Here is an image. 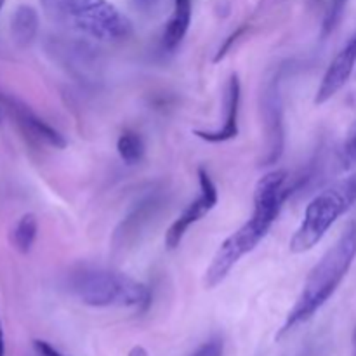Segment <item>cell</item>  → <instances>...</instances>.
I'll return each mask as SVG.
<instances>
[{"mask_svg": "<svg viewBox=\"0 0 356 356\" xmlns=\"http://www.w3.org/2000/svg\"><path fill=\"white\" fill-rule=\"evenodd\" d=\"M287 170L277 169L264 174L254 190V212L245 225L240 226L233 235L221 243L205 271L204 284L207 289L222 284L229 271L243 256L252 252L261 240L268 235L273 222L280 216L284 204L291 197Z\"/></svg>", "mask_w": 356, "mask_h": 356, "instance_id": "cell-1", "label": "cell"}, {"mask_svg": "<svg viewBox=\"0 0 356 356\" xmlns=\"http://www.w3.org/2000/svg\"><path fill=\"white\" fill-rule=\"evenodd\" d=\"M356 257V222H350L337 242L327 250L322 259L309 271L294 308L289 312L277 339L287 336L296 327L306 323L339 289Z\"/></svg>", "mask_w": 356, "mask_h": 356, "instance_id": "cell-2", "label": "cell"}, {"mask_svg": "<svg viewBox=\"0 0 356 356\" xmlns=\"http://www.w3.org/2000/svg\"><path fill=\"white\" fill-rule=\"evenodd\" d=\"M70 289L82 305L90 308H131L145 312L152 292L129 275L106 268H79L70 277Z\"/></svg>", "mask_w": 356, "mask_h": 356, "instance_id": "cell-3", "label": "cell"}, {"mask_svg": "<svg viewBox=\"0 0 356 356\" xmlns=\"http://www.w3.org/2000/svg\"><path fill=\"white\" fill-rule=\"evenodd\" d=\"M355 204L356 172L330 184L309 202L305 218L289 243L291 252L305 254L315 249L332 228L334 222L346 214Z\"/></svg>", "mask_w": 356, "mask_h": 356, "instance_id": "cell-4", "label": "cell"}, {"mask_svg": "<svg viewBox=\"0 0 356 356\" xmlns=\"http://www.w3.org/2000/svg\"><path fill=\"white\" fill-rule=\"evenodd\" d=\"M63 21L103 42L125 40L132 35L131 21L108 0H66Z\"/></svg>", "mask_w": 356, "mask_h": 356, "instance_id": "cell-5", "label": "cell"}, {"mask_svg": "<svg viewBox=\"0 0 356 356\" xmlns=\"http://www.w3.org/2000/svg\"><path fill=\"white\" fill-rule=\"evenodd\" d=\"M198 183H200V193H198V197L184 209L183 214L167 229L165 247L169 250L177 249L181 245V242H183L184 235L188 233V229L193 225H197L202 218H205L218 205V188H216L214 181H212V177L209 176V172L204 167L198 169Z\"/></svg>", "mask_w": 356, "mask_h": 356, "instance_id": "cell-6", "label": "cell"}, {"mask_svg": "<svg viewBox=\"0 0 356 356\" xmlns=\"http://www.w3.org/2000/svg\"><path fill=\"white\" fill-rule=\"evenodd\" d=\"M356 66V35L341 49L339 54L332 59V63L327 68L325 75H323L322 82H320L318 89H316V96L313 103L316 106L325 104L327 101L332 99L350 80L351 73H353Z\"/></svg>", "mask_w": 356, "mask_h": 356, "instance_id": "cell-7", "label": "cell"}, {"mask_svg": "<svg viewBox=\"0 0 356 356\" xmlns=\"http://www.w3.org/2000/svg\"><path fill=\"white\" fill-rule=\"evenodd\" d=\"M7 106H9L10 115L14 117L16 124L19 125V129L23 131V134L26 136L31 141L38 143V145L51 146V148L63 149L66 146L65 136L59 131H56L54 127L47 124L45 120H42L38 115H35L33 111L28 106H24L23 103L16 99H10L7 97L6 99Z\"/></svg>", "mask_w": 356, "mask_h": 356, "instance_id": "cell-8", "label": "cell"}, {"mask_svg": "<svg viewBox=\"0 0 356 356\" xmlns=\"http://www.w3.org/2000/svg\"><path fill=\"white\" fill-rule=\"evenodd\" d=\"M240 97H242V83L240 76L233 73L226 86L225 96V124L218 131H195L197 138L204 139L207 143H226L232 141L238 136V111H240Z\"/></svg>", "mask_w": 356, "mask_h": 356, "instance_id": "cell-9", "label": "cell"}, {"mask_svg": "<svg viewBox=\"0 0 356 356\" xmlns=\"http://www.w3.org/2000/svg\"><path fill=\"white\" fill-rule=\"evenodd\" d=\"M266 118H268V134H270V156L266 162L273 163L280 159L282 148H284V125H282V103L278 96V89L271 86L266 92Z\"/></svg>", "mask_w": 356, "mask_h": 356, "instance_id": "cell-10", "label": "cell"}, {"mask_svg": "<svg viewBox=\"0 0 356 356\" xmlns=\"http://www.w3.org/2000/svg\"><path fill=\"white\" fill-rule=\"evenodd\" d=\"M193 0H174V9L163 30V47L174 49L181 44L188 33L191 23V6Z\"/></svg>", "mask_w": 356, "mask_h": 356, "instance_id": "cell-11", "label": "cell"}, {"mask_svg": "<svg viewBox=\"0 0 356 356\" xmlns=\"http://www.w3.org/2000/svg\"><path fill=\"white\" fill-rule=\"evenodd\" d=\"M38 31V14L31 6L16 7L13 17H10V35L14 42L21 47H26L35 40Z\"/></svg>", "mask_w": 356, "mask_h": 356, "instance_id": "cell-12", "label": "cell"}, {"mask_svg": "<svg viewBox=\"0 0 356 356\" xmlns=\"http://www.w3.org/2000/svg\"><path fill=\"white\" fill-rule=\"evenodd\" d=\"M38 235V221L35 214H24L17 219L14 225L13 232H10V242H13L14 249L21 254H28L35 245V240Z\"/></svg>", "mask_w": 356, "mask_h": 356, "instance_id": "cell-13", "label": "cell"}, {"mask_svg": "<svg viewBox=\"0 0 356 356\" xmlns=\"http://www.w3.org/2000/svg\"><path fill=\"white\" fill-rule=\"evenodd\" d=\"M145 143L134 131H124L117 141V152L127 165H136L145 156Z\"/></svg>", "mask_w": 356, "mask_h": 356, "instance_id": "cell-14", "label": "cell"}, {"mask_svg": "<svg viewBox=\"0 0 356 356\" xmlns=\"http://www.w3.org/2000/svg\"><path fill=\"white\" fill-rule=\"evenodd\" d=\"M346 6L348 0H329V6H327V13L322 24L323 37H329V35L339 26L341 19H343L344 16V10H346Z\"/></svg>", "mask_w": 356, "mask_h": 356, "instance_id": "cell-15", "label": "cell"}, {"mask_svg": "<svg viewBox=\"0 0 356 356\" xmlns=\"http://www.w3.org/2000/svg\"><path fill=\"white\" fill-rule=\"evenodd\" d=\"M339 162L344 170H351L356 167V122L348 131L346 139L339 149Z\"/></svg>", "mask_w": 356, "mask_h": 356, "instance_id": "cell-16", "label": "cell"}, {"mask_svg": "<svg viewBox=\"0 0 356 356\" xmlns=\"http://www.w3.org/2000/svg\"><path fill=\"white\" fill-rule=\"evenodd\" d=\"M190 356H222V343L219 339L209 341Z\"/></svg>", "mask_w": 356, "mask_h": 356, "instance_id": "cell-17", "label": "cell"}, {"mask_svg": "<svg viewBox=\"0 0 356 356\" xmlns=\"http://www.w3.org/2000/svg\"><path fill=\"white\" fill-rule=\"evenodd\" d=\"M44 9L47 10V14H51L56 19H63V13H65L66 0H40Z\"/></svg>", "mask_w": 356, "mask_h": 356, "instance_id": "cell-18", "label": "cell"}, {"mask_svg": "<svg viewBox=\"0 0 356 356\" xmlns=\"http://www.w3.org/2000/svg\"><path fill=\"white\" fill-rule=\"evenodd\" d=\"M243 31H245V26L238 28V30H236V31H233V33L229 35V37H228V40H226L225 44H222V47H219L218 54H216V58H214V63H219V61H221V59H225V56L228 54V51H229V49H232L233 42H236V40H238V37H242V33H243Z\"/></svg>", "mask_w": 356, "mask_h": 356, "instance_id": "cell-19", "label": "cell"}, {"mask_svg": "<svg viewBox=\"0 0 356 356\" xmlns=\"http://www.w3.org/2000/svg\"><path fill=\"white\" fill-rule=\"evenodd\" d=\"M33 350L37 356H63L58 350H56V348H52L51 344L40 339L33 341Z\"/></svg>", "mask_w": 356, "mask_h": 356, "instance_id": "cell-20", "label": "cell"}, {"mask_svg": "<svg viewBox=\"0 0 356 356\" xmlns=\"http://www.w3.org/2000/svg\"><path fill=\"white\" fill-rule=\"evenodd\" d=\"M136 6V9H139L141 13H152L156 6H159V0H132Z\"/></svg>", "mask_w": 356, "mask_h": 356, "instance_id": "cell-21", "label": "cell"}, {"mask_svg": "<svg viewBox=\"0 0 356 356\" xmlns=\"http://www.w3.org/2000/svg\"><path fill=\"white\" fill-rule=\"evenodd\" d=\"M129 356H149V355L143 346H134L131 351H129Z\"/></svg>", "mask_w": 356, "mask_h": 356, "instance_id": "cell-22", "label": "cell"}, {"mask_svg": "<svg viewBox=\"0 0 356 356\" xmlns=\"http://www.w3.org/2000/svg\"><path fill=\"white\" fill-rule=\"evenodd\" d=\"M0 356H6V339H3L2 322H0Z\"/></svg>", "mask_w": 356, "mask_h": 356, "instance_id": "cell-23", "label": "cell"}, {"mask_svg": "<svg viewBox=\"0 0 356 356\" xmlns=\"http://www.w3.org/2000/svg\"><path fill=\"white\" fill-rule=\"evenodd\" d=\"M353 353L356 356V327H355V330H353Z\"/></svg>", "mask_w": 356, "mask_h": 356, "instance_id": "cell-24", "label": "cell"}, {"mask_svg": "<svg viewBox=\"0 0 356 356\" xmlns=\"http://www.w3.org/2000/svg\"><path fill=\"white\" fill-rule=\"evenodd\" d=\"M3 6H6V0H0V10L3 9Z\"/></svg>", "mask_w": 356, "mask_h": 356, "instance_id": "cell-25", "label": "cell"}]
</instances>
